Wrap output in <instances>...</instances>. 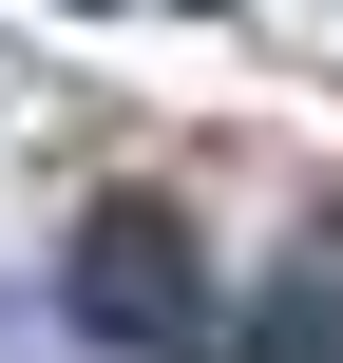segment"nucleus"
Listing matches in <instances>:
<instances>
[{"mask_svg":"<svg viewBox=\"0 0 343 363\" xmlns=\"http://www.w3.org/2000/svg\"><path fill=\"white\" fill-rule=\"evenodd\" d=\"M57 325L115 345V363H210V268H191V230H172L153 191L76 211V287H57Z\"/></svg>","mask_w":343,"mask_h":363,"instance_id":"nucleus-1","label":"nucleus"},{"mask_svg":"<svg viewBox=\"0 0 343 363\" xmlns=\"http://www.w3.org/2000/svg\"><path fill=\"white\" fill-rule=\"evenodd\" d=\"M210 363H343V249H306V268H267L229 325H210Z\"/></svg>","mask_w":343,"mask_h":363,"instance_id":"nucleus-2","label":"nucleus"}]
</instances>
